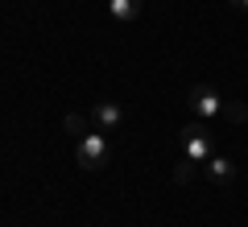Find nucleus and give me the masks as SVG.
<instances>
[{
    "label": "nucleus",
    "mask_w": 248,
    "mask_h": 227,
    "mask_svg": "<svg viewBox=\"0 0 248 227\" xmlns=\"http://www.w3.org/2000/svg\"><path fill=\"white\" fill-rule=\"evenodd\" d=\"M178 149H182L186 161L203 166V161L215 153V132L207 128V120H195V124H186V128L178 132Z\"/></svg>",
    "instance_id": "obj_1"
},
{
    "label": "nucleus",
    "mask_w": 248,
    "mask_h": 227,
    "mask_svg": "<svg viewBox=\"0 0 248 227\" xmlns=\"http://www.w3.org/2000/svg\"><path fill=\"white\" fill-rule=\"evenodd\" d=\"M75 157H79L83 169H99L108 161V136L104 132H87V136H79V145H75Z\"/></svg>",
    "instance_id": "obj_2"
},
{
    "label": "nucleus",
    "mask_w": 248,
    "mask_h": 227,
    "mask_svg": "<svg viewBox=\"0 0 248 227\" xmlns=\"http://www.w3.org/2000/svg\"><path fill=\"white\" fill-rule=\"evenodd\" d=\"M190 107H195L199 120H215V116H223V99H219V91L207 87V83L190 87Z\"/></svg>",
    "instance_id": "obj_3"
},
{
    "label": "nucleus",
    "mask_w": 248,
    "mask_h": 227,
    "mask_svg": "<svg viewBox=\"0 0 248 227\" xmlns=\"http://www.w3.org/2000/svg\"><path fill=\"white\" fill-rule=\"evenodd\" d=\"M91 124H95L99 132H116L124 124V107L116 104V99H99V104L91 107Z\"/></svg>",
    "instance_id": "obj_4"
},
{
    "label": "nucleus",
    "mask_w": 248,
    "mask_h": 227,
    "mask_svg": "<svg viewBox=\"0 0 248 227\" xmlns=\"http://www.w3.org/2000/svg\"><path fill=\"white\" fill-rule=\"evenodd\" d=\"M141 4L145 0H108V17L120 21V25H128V21L141 17Z\"/></svg>",
    "instance_id": "obj_5"
},
{
    "label": "nucleus",
    "mask_w": 248,
    "mask_h": 227,
    "mask_svg": "<svg viewBox=\"0 0 248 227\" xmlns=\"http://www.w3.org/2000/svg\"><path fill=\"white\" fill-rule=\"evenodd\" d=\"M203 166H207V178H211V182H219V186H228L232 178H236V166H232L228 157H219V153H211Z\"/></svg>",
    "instance_id": "obj_6"
},
{
    "label": "nucleus",
    "mask_w": 248,
    "mask_h": 227,
    "mask_svg": "<svg viewBox=\"0 0 248 227\" xmlns=\"http://www.w3.org/2000/svg\"><path fill=\"white\" fill-rule=\"evenodd\" d=\"M87 124H91V116H83V112H71L66 120H62V128H66V132H71L75 140H79V136H87V132H91Z\"/></svg>",
    "instance_id": "obj_7"
},
{
    "label": "nucleus",
    "mask_w": 248,
    "mask_h": 227,
    "mask_svg": "<svg viewBox=\"0 0 248 227\" xmlns=\"http://www.w3.org/2000/svg\"><path fill=\"white\" fill-rule=\"evenodd\" d=\"M190 178H195V161H186V157H178V169H174V182H190Z\"/></svg>",
    "instance_id": "obj_8"
},
{
    "label": "nucleus",
    "mask_w": 248,
    "mask_h": 227,
    "mask_svg": "<svg viewBox=\"0 0 248 227\" xmlns=\"http://www.w3.org/2000/svg\"><path fill=\"white\" fill-rule=\"evenodd\" d=\"M223 116H228L232 124H244L248 120V107L244 104H223Z\"/></svg>",
    "instance_id": "obj_9"
},
{
    "label": "nucleus",
    "mask_w": 248,
    "mask_h": 227,
    "mask_svg": "<svg viewBox=\"0 0 248 227\" xmlns=\"http://www.w3.org/2000/svg\"><path fill=\"white\" fill-rule=\"evenodd\" d=\"M232 4H236V9H244V13H248V0H232Z\"/></svg>",
    "instance_id": "obj_10"
}]
</instances>
